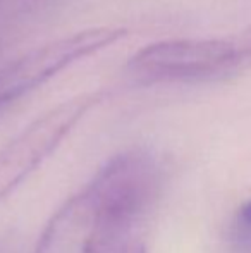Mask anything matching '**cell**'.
<instances>
[{"instance_id":"obj_1","label":"cell","mask_w":251,"mask_h":253,"mask_svg":"<svg viewBox=\"0 0 251 253\" xmlns=\"http://www.w3.org/2000/svg\"><path fill=\"white\" fill-rule=\"evenodd\" d=\"M102 98V91L74 95L31 121L0 150V202L14 193L57 150L77 123Z\"/></svg>"},{"instance_id":"obj_2","label":"cell","mask_w":251,"mask_h":253,"mask_svg":"<svg viewBox=\"0 0 251 253\" xmlns=\"http://www.w3.org/2000/svg\"><path fill=\"white\" fill-rule=\"evenodd\" d=\"M232 40L182 38L165 40L140 48L127 62V73L140 83L194 81L220 76L239 66Z\"/></svg>"},{"instance_id":"obj_3","label":"cell","mask_w":251,"mask_h":253,"mask_svg":"<svg viewBox=\"0 0 251 253\" xmlns=\"http://www.w3.org/2000/svg\"><path fill=\"white\" fill-rule=\"evenodd\" d=\"M124 28H90L36 47L0 67V110L19 100L71 64L93 55L126 37Z\"/></svg>"},{"instance_id":"obj_4","label":"cell","mask_w":251,"mask_h":253,"mask_svg":"<svg viewBox=\"0 0 251 253\" xmlns=\"http://www.w3.org/2000/svg\"><path fill=\"white\" fill-rule=\"evenodd\" d=\"M90 184L117 226L124 233H131L157 200L162 169L150 152L134 148L107 160Z\"/></svg>"},{"instance_id":"obj_5","label":"cell","mask_w":251,"mask_h":253,"mask_svg":"<svg viewBox=\"0 0 251 253\" xmlns=\"http://www.w3.org/2000/svg\"><path fill=\"white\" fill-rule=\"evenodd\" d=\"M129 236L112 219L90 183L66 200L43 227L35 253H102Z\"/></svg>"},{"instance_id":"obj_6","label":"cell","mask_w":251,"mask_h":253,"mask_svg":"<svg viewBox=\"0 0 251 253\" xmlns=\"http://www.w3.org/2000/svg\"><path fill=\"white\" fill-rule=\"evenodd\" d=\"M66 0H0V35L38 19Z\"/></svg>"},{"instance_id":"obj_7","label":"cell","mask_w":251,"mask_h":253,"mask_svg":"<svg viewBox=\"0 0 251 253\" xmlns=\"http://www.w3.org/2000/svg\"><path fill=\"white\" fill-rule=\"evenodd\" d=\"M102 253H146V247L140 238L129 234V236L119 238L117 241L110 243Z\"/></svg>"},{"instance_id":"obj_8","label":"cell","mask_w":251,"mask_h":253,"mask_svg":"<svg viewBox=\"0 0 251 253\" xmlns=\"http://www.w3.org/2000/svg\"><path fill=\"white\" fill-rule=\"evenodd\" d=\"M232 42H234L236 50H238L239 62L243 64L246 60H251V26L246 28L245 31H241Z\"/></svg>"},{"instance_id":"obj_9","label":"cell","mask_w":251,"mask_h":253,"mask_svg":"<svg viewBox=\"0 0 251 253\" xmlns=\"http://www.w3.org/2000/svg\"><path fill=\"white\" fill-rule=\"evenodd\" d=\"M236 226H238L239 233L251 234V200L246 202L245 205L239 209L238 219H236Z\"/></svg>"}]
</instances>
